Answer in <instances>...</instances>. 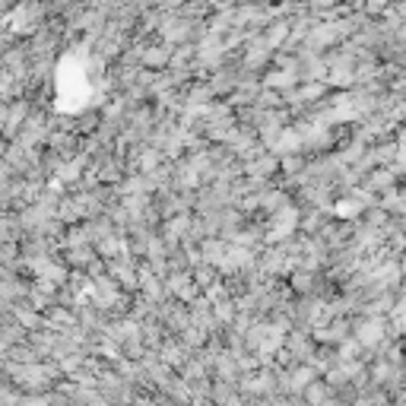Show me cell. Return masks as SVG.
<instances>
[{
	"label": "cell",
	"mask_w": 406,
	"mask_h": 406,
	"mask_svg": "<svg viewBox=\"0 0 406 406\" xmlns=\"http://www.w3.org/2000/svg\"><path fill=\"white\" fill-rule=\"evenodd\" d=\"M304 406H327L330 403V384L327 381H311L302 393Z\"/></svg>",
	"instance_id": "obj_1"
},
{
	"label": "cell",
	"mask_w": 406,
	"mask_h": 406,
	"mask_svg": "<svg viewBox=\"0 0 406 406\" xmlns=\"http://www.w3.org/2000/svg\"><path fill=\"white\" fill-rule=\"evenodd\" d=\"M352 406H374V400H368V397H355V403Z\"/></svg>",
	"instance_id": "obj_2"
}]
</instances>
